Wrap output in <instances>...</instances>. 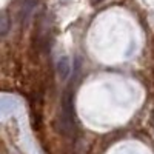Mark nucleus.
<instances>
[{"label":"nucleus","instance_id":"nucleus-1","mask_svg":"<svg viewBox=\"0 0 154 154\" xmlns=\"http://www.w3.org/2000/svg\"><path fill=\"white\" fill-rule=\"evenodd\" d=\"M100 2H102V0H91V3H93L94 6H96V5H99Z\"/></svg>","mask_w":154,"mask_h":154}]
</instances>
